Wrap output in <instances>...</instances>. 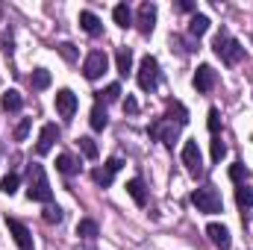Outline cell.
<instances>
[{"instance_id": "1", "label": "cell", "mask_w": 253, "mask_h": 250, "mask_svg": "<svg viewBox=\"0 0 253 250\" xmlns=\"http://www.w3.org/2000/svg\"><path fill=\"white\" fill-rule=\"evenodd\" d=\"M27 197L36 200V203H50L53 200L50 180H47V174H44V168L39 162H33L30 171H27Z\"/></svg>"}, {"instance_id": "2", "label": "cell", "mask_w": 253, "mask_h": 250, "mask_svg": "<svg viewBox=\"0 0 253 250\" xmlns=\"http://www.w3.org/2000/svg\"><path fill=\"white\" fill-rule=\"evenodd\" d=\"M212 50H215V53H218L227 65H239V62H242V56H245V47H242V44H239L227 30H221V33L212 39Z\"/></svg>"}, {"instance_id": "3", "label": "cell", "mask_w": 253, "mask_h": 250, "mask_svg": "<svg viewBox=\"0 0 253 250\" xmlns=\"http://www.w3.org/2000/svg\"><path fill=\"white\" fill-rule=\"evenodd\" d=\"M191 203L197 206V212H206V215H215V212H221V194H218L212 186L194 188V194H191Z\"/></svg>"}, {"instance_id": "4", "label": "cell", "mask_w": 253, "mask_h": 250, "mask_svg": "<svg viewBox=\"0 0 253 250\" xmlns=\"http://www.w3.org/2000/svg\"><path fill=\"white\" fill-rule=\"evenodd\" d=\"M135 80H138V88L141 91H153L159 85V62L153 56H144L138 71H135Z\"/></svg>"}, {"instance_id": "5", "label": "cell", "mask_w": 253, "mask_h": 250, "mask_svg": "<svg viewBox=\"0 0 253 250\" xmlns=\"http://www.w3.org/2000/svg\"><path fill=\"white\" fill-rule=\"evenodd\" d=\"M106 68H109V56L103 53V50H91L88 56H85V62H83V77L85 80H100L103 74H106Z\"/></svg>"}, {"instance_id": "6", "label": "cell", "mask_w": 253, "mask_h": 250, "mask_svg": "<svg viewBox=\"0 0 253 250\" xmlns=\"http://www.w3.org/2000/svg\"><path fill=\"white\" fill-rule=\"evenodd\" d=\"M183 165H186V171H189L191 177H200L203 174V159H200V147H197L194 138L183 144Z\"/></svg>"}, {"instance_id": "7", "label": "cell", "mask_w": 253, "mask_h": 250, "mask_svg": "<svg viewBox=\"0 0 253 250\" xmlns=\"http://www.w3.org/2000/svg\"><path fill=\"white\" fill-rule=\"evenodd\" d=\"M150 135H153V138H159L162 144L174 147V141H177V135H180V126L174 124V121H168V118H159L156 124L150 126Z\"/></svg>"}, {"instance_id": "8", "label": "cell", "mask_w": 253, "mask_h": 250, "mask_svg": "<svg viewBox=\"0 0 253 250\" xmlns=\"http://www.w3.org/2000/svg\"><path fill=\"white\" fill-rule=\"evenodd\" d=\"M121 168H124V159L112 156V159H109V162H106L103 168H97V171L91 174V180H94V183H97L100 188H109V186H112V177H115V174H118Z\"/></svg>"}, {"instance_id": "9", "label": "cell", "mask_w": 253, "mask_h": 250, "mask_svg": "<svg viewBox=\"0 0 253 250\" xmlns=\"http://www.w3.org/2000/svg\"><path fill=\"white\" fill-rule=\"evenodd\" d=\"M135 27H138L141 36H150V33H153V27H156V6H153V3H141V6H138Z\"/></svg>"}, {"instance_id": "10", "label": "cell", "mask_w": 253, "mask_h": 250, "mask_svg": "<svg viewBox=\"0 0 253 250\" xmlns=\"http://www.w3.org/2000/svg\"><path fill=\"white\" fill-rule=\"evenodd\" d=\"M6 227H9V233H12V239H15L18 250H33V233L27 230V224H21V221L9 218V221H6Z\"/></svg>"}, {"instance_id": "11", "label": "cell", "mask_w": 253, "mask_h": 250, "mask_svg": "<svg viewBox=\"0 0 253 250\" xmlns=\"http://www.w3.org/2000/svg\"><path fill=\"white\" fill-rule=\"evenodd\" d=\"M59 141V126L56 124H44L42 126V132H39V141H36V153L39 156H44V153H50V147Z\"/></svg>"}, {"instance_id": "12", "label": "cell", "mask_w": 253, "mask_h": 250, "mask_svg": "<svg viewBox=\"0 0 253 250\" xmlns=\"http://www.w3.org/2000/svg\"><path fill=\"white\" fill-rule=\"evenodd\" d=\"M215 80H218V77H215V68H212V65H200V68L194 71V80H191V83H194V88H197L200 94H206V91L215 88Z\"/></svg>"}, {"instance_id": "13", "label": "cell", "mask_w": 253, "mask_h": 250, "mask_svg": "<svg viewBox=\"0 0 253 250\" xmlns=\"http://www.w3.org/2000/svg\"><path fill=\"white\" fill-rule=\"evenodd\" d=\"M206 236H209V242L218 250H230V245H233L230 230H227L224 224H209V227H206Z\"/></svg>"}, {"instance_id": "14", "label": "cell", "mask_w": 253, "mask_h": 250, "mask_svg": "<svg viewBox=\"0 0 253 250\" xmlns=\"http://www.w3.org/2000/svg\"><path fill=\"white\" fill-rule=\"evenodd\" d=\"M56 112H59L62 118H71V115L77 112V94H74L71 88H59V91H56Z\"/></svg>"}, {"instance_id": "15", "label": "cell", "mask_w": 253, "mask_h": 250, "mask_svg": "<svg viewBox=\"0 0 253 250\" xmlns=\"http://www.w3.org/2000/svg\"><path fill=\"white\" fill-rule=\"evenodd\" d=\"M80 27H83L88 36H100V30H103V21H100L94 12L83 9V12H80Z\"/></svg>"}, {"instance_id": "16", "label": "cell", "mask_w": 253, "mask_h": 250, "mask_svg": "<svg viewBox=\"0 0 253 250\" xmlns=\"http://www.w3.org/2000/svg\"><path fill=\"white\" fill-rule=\"evenodd\" d=\"M56 171L65 174V177H74V174L80 171V159L71 156V153H59V156H56Z\"/></svg>"}, {"instance_id": "17", "label": "cell", "mask_w": 253, "mask_h": 250, "mask_svg": "<svg viewBox=\"0 0 253 250\" xmlns=\"http://www.w3.org/2000/svg\"><path fill=\"white\" fill-rule=\"evenodd\" d=\"M126 194L135 200V206H144V203H147V188H144V183H141L138 177H132V180L126 183Z\"/></svg>"}, {"instance_id": "18", "label": "cell", "mask_w": 253, "mask_h": 250, "mask_svg": "<svg viewBox=\"0 0 253 250\" xmlns=\"http://www.w3.org/2000/svg\"><path fill=\"white\" fill-rule=\"evenodd\" d=\"M0 106L6 109V112H18L21 106H24V97H21V91H15V88H9L3 97H0Z\"/></svg>"}, {"instance_id": "19", "label": "cell", "mask_w": 253, "mask_h": 250, "mask_svg": "<svg viewBox=\"0 0 253 250\" xmlns=\"http://www.w3.org/2000/svg\"><path fill=\"white\" fill-rule=\"evenodd\" d=\"M206 30H209V18L194 12V15H191V21H189V36H191V39H200Z\"/></svg>"}, {"instance_id": "20", "label": "cell", "mask_w": 253, "mask_h": 250, "mask_svg": "<svg viewBox=\"0 0 253 250\" xmlns=\"http://www.w3.org/2000/svg\"><path fill=\"white\" fill-rule=\"evenodd\" d=\"M77 236H80V239H97V236H100V227H97V221H91V218H83V221L77 224Z\"/></svg>"}, {"instance_id": "21", "label": "cell", "mask_w": 253, "mask_h": 250, "mask_svg": "<svg viewBox=\"0 0 253 250\" xmlns=\"http://www.w3.org/2000/svg\"><path fill=\"white\" fill-rule=\"evenodd\" d=\"M91 129H106V124H109V118H106V109H103V103H94V109H91Z\"/></svg>"}, {"instance_id": "22", "label": "cell", "mask_w": 253, "mask_h": 250, "mask_svg": "<svg viewBox=\"0 0 253 250\" xmlns=\"http://www.w3.org/2000/svg\"><path fill=\"white\" fill-rule=\"evenodd\" d=\"M30 85H33L36 91L47 88V85H50V71H47V68H36V71H33V77H30Z\"/></svg>"}, {"instance_id": "23", "label": "cell", "mask_w": 253, "mask_h": 250, "mask_svg": "<svg viewBox=\"0 0 253 250\" xmlns=\"http://www.w3.org/2000/svg\"><path fill=\"white\" fill-rule=\"evenodd\" d=\"M112 18H115L118 27H132V12H129L126 3H118V6L112 9Z\"/></svg>"}, {"instance_id": "24", "label": "cell", "mask_w": 253, "mask_h": 250, "mask_svg": "<svg viewBox=\"0 0 253 250\" xmlns=\"http://www.w3.org/2000/svg\"><path fill=\"white\" fill-rule=\"evenodd\" d=\"M115 62H118V71L126 77V74L132 71V53H129V47H118V53H115Z\"/></svg>"}, {"instance_id": "25", "label": "cell", "mask_w": 253, "mask_h": 250, "mask_svg": "<svg viewBox=\"0 0 253 250\" xmlns=\"http://www.w3.org/2000/svg\"><path fill=\"white\" fill-rule=\"evenodd\" d=\"M165 118H168V121H174L177 126H183L186 121H189V112H186V106H183V103H174V106L168 109V115H165Z\"/></svg>"}, {"instance_id": "26", "label": "cell", "mask_w": 253, "mask_h": 250, "mask_svg": "<svg viewBox=\"0 0 253 250\" xmlns=\"http://www.w3.org/2000/svg\"><path fill=\"white\" fill-rule=\"evenodd\" d=\"M42 218H44V221H47V224H62V209H59V206H53V203H47V206H44V212H42Z\"/></svg>"}, {"instance_id": "27", "label": "cell", "mask_w": 253, "mask_h": 250, "mask_svg": "<svg viewBox=\"0 0 253 250\" xmlns=\"http://www.w3.org/2000/svg\"><path fill=\"white\" fill-rule=\"evenodd\" d=\"M18 183H21V180H18V174H6V177H3V180H0V191H3V194H9V197H12V194H15V191H18Z\"/></svg>"}, {"instance_id": "28", "label": "cell", "mask_w": 253, "mask_h": 250, "mask_svg": "<svg viewBox=\"0 0 253 250\" xmlns=\"http://www.w3.org/2000/svg\"><path fill=\"white\" fill-rule=\"evenodd\" d=\"M236 200H239V206H242V209H251V206H253V191L248 186H239V188H236Z\"/></svg>"}, {"instance_id": "29", "label": "cell", "mask_w": 253, "mask_h": 250, "mask_svg": "<svg viewBox=\"0 0 253 250\" xmlns=\"http://www.w3.org/2000/svg\"><path fill=\"white\" fill-rule=\"evenodd\" d=\"M118 97H121V85H118V83H112L106 91H100L97 103H112V100H118Z\"/></svg>"}, {"instance_id": "30", "label": "cell", "mask_w": 253, "mask_h": 250, "mask_svg": "<svg viewBox=\"0 0 253 250\" xmlns=\"http://www.w3.org/2000/svg\"><path fill=\"white\" fill-rule=\"evenodd\" d=\"M80 150H83V156H88V159H97V144H94V138L83 135V138H80Z\"/></svg>"}, {"instance_id": "31", "label": "cell", "mask_w": 253, "mask_h": 250, "mask_svg": "<svg viewBox=\"0 0 253 250\" xmlns=\"http://www.w3.org/2000/svg\"><path fill=\"white\" fill-rule=\"evenodd\" d=\"M224 156H227V144L215 135V138H212V162H221Z\"/></svg>"}, {"instance_id": "32", "label": "cell", "mask_w": 253, "mask_h": 250, "mask_svg": "<svg viewBox=\"0 0 253 250\" xmlns=\"http://www.w3.org/2000/svg\"><path fill=\"white\" fill-rule=\"evenodd\" d=\"M206 118H209V121H206V126H209V132H212V135H218V129H221V115H218V109L212 106Z\"/></svg>"}, {"instance_id": "33", "label": "cell", "mask_w": 253, "mask_h": 250, "mask_svg": "<svg viewBox=\"0 0 253 250\" xmlns=\"http://www.w3.org/2000/svg\"><path fill=\"white\" fill-rule=\"evenodd\" d=\"M230 180H233V183H239V186H242V180H248V168H245V165H242V162H236V165H233V168H230Z\"/></svg>"}, {"instance_id": "34", "label": "cell", "mask_w": 253, "mask_h": 250, "mask_svg": "<svg viewBox=\"0 0 253 250\" xmlns=\"http://www.w3.org/2000/svg\"><path fill=\"white\" fill-rule=\"evenodd\" d=\"M27 132H30V118H24L21 124L15 126V141H24V138H27Z\"/></svg>"}, {"instance_id": "35", "label": "cell", "mask_w": 253, "mask_h": 250, "mask_svg": "<svg viewBox=\"0 0 253 250\" xmlns=\"http://www.w3.org/2000/svg\"><path fill=\"white\" fill-rule=\"evenodd\" d=\"M56 50L62 53V56L68 59V62H74V59H77V50H74V44H68V42H62V44H59Z\"/></svg>"}, {"instance_id": "36", "label": "cell", "mask_w": 253, "mask_h": 250, "mask_svg": "<svg viewBox=\"0 0 253 250\" xmlns=\"http://www.w3.org/2000/svg\"><path fill=\"white\" fill-rule=\"evenodd\" d=\"M124 112H129V115H135V112H138V103H135V97H129V94H126V100H124Z\"/></svg>"}, {"instance_id": "37", "label": "cell", "mask_w": 253, "mask_h": 250, "mask_svg": "<svg viewBox=\"0 0 253 250\" xmlns=\"http://www.w3.org/2000/svg\"><path fill=\"white\" fill-rule=\"evenodd\" d=\"M177 9H180V12H194V3H191V0H180Z\"/></svg>"}]
</instances>
